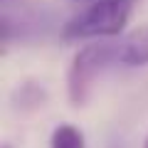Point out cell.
I'll use <instances>...</instances> for the list:
<instances>
[{"instance_id": "1", "label": "cell", "mask_w": 148, "mask_h": 148, "mask_svg": "<svg viewBox=\"0 0 148 148\" xmlns=\"http://www.w3.org/2000/svg\"><path fill=\"white\" fill-rule=\"evenodd\" d=\"M136 3L138 0H91L77 5V12L62 25V37L72 42L116 37L126 30Z\"/></svg>"}, {"instance_id": "2", "label": "cell", "mask_w": 148, "mask_h": 148, "mask_svg": "<svg viewBox=\"0 0 148 148\" xmlns=\"http://www.w3.org/2000/svg\"><path fill=\"white\" fill-rule=\"evenodd\" d=\"M109 64H116L114 59V45L111 42H91L77 49L72 64L67 69V99L72 106H86L91 99L94 82Z\"/></svg>"}, {"instance_id": "3", "label": "cell", "mask_w": 148, "mask_h": 148, "mask_svg": "<svg viewBox=\"0 0 148 148\" xmlns=\"http://www.w3.org/2000/svg\"><path fill=\"white\" fill-rule=\"evenodd\" d=\"M114 59L128 69L148 67V25H136L114 42Z\"/></svg>"}, {"instance_id": "4", "label": "cell", "mask_w": 148, "mask_h": 148, "mask_svg": "<svg viewBox=\"0 0 148 148\" xmlns=\"http://www.w3.org/2000/svg\"><path fill=\"white\" fill-rule=\"evenodd\" d=\"M47 99H49V94L45 89V84L35 82V79L20 82L10 94V104L15 111H35V109L47 104Z\"/></svg>"}, {"instance_id": "5", "label": "cell", "mask_w": 148, "mask_h": 148, "mask_svg": "<svg viewBox=\"0 0 148 148\" xmlns=\"http://www.w3.org/2000/svg\"><path fill=\"white\" fill-rule=\"evenodd\" d=\"M49 148H86L84 131L74 123H59L49 136Z\"/></svg>"}, {"instance_id": "6", "label": "cell", "mask_w": 148, "mask_h": 148, "mask_svg": "<svg viewBox=\"0 0 148 148\" xmlns=\"http://www.w3.org/2000/svg\"><path fill=\"white\" fill-rule=\"evenodd\" d=\"M69 3H72V5L77 8V5H84V3H91V0H69Z\"/></svg>"}, {"instance_id": "7", "label": "cell", "mask_w": 148, "mask_h": 148, "mask_svg": "<svg viewBox=\"0 0 148 148\" xmlns=\"http://www.w3.org/2000/svg\"><path fill=\"white\" fill-rule=\"evenodd\" d=\"M3 148H12V143H3Z\"/></svg>"}, {"instance_id": "8", "label": "cell", "mask_w": 148, "mask_h": 148, "mask_svg": "<svg viewBox=\"0 0 148 148\" xmlns=\"http://www.w3.org/2000/svg\"><path fill=\"white\" fill-rule=\"evenodd\" d=\"M143 148H148V136H146V141H143Z\"/></svg>"}]
</instances>
